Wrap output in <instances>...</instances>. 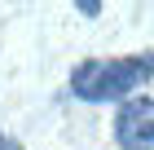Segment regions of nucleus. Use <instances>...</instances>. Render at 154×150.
<instances>
[{
    "mask_svg": "<svg viewBox=\"0 0 154 150\" xmlns=\"http://www.w3.org/2000/svg\"><path fill=\"white\" fill-rule=\"evenodd\" d=\"M154 80V53H128V58H88L71 71V93L79 102H128L141 84Z\"/></svg>",
    "mask_w": 154,
    "mask_h": 150,
    "instance_id": "1",
    "label": "nucleus"
},
{
    "mask_svg": "<svg viewBox=\"0 0 154 150\" xmlns=\"http://www.w3.org/2000/svg\"><path fill=\"white\" fill-rule=\"evenodd\" d=\"M115 146L119 150H154V97H128L115 110Z\"/></svg>",
    "mask_w": 154,
    "mask_h": 150,
    "instance_id": "2",
    "label": "nucleus"
},
{
    "mask_svg": "<svg viewBox=\"0 0 154 150\" xmlns=\"http://www.w3.org/2000/svg\"><path fill=\"white\" fill-rule=\"evenodd\" d=\"M75 9H79L84 18H97V13H101V5H97V0H79V5H75Z\"/></svg>",
    "mask_w": 154,
    "mask_h": 150,
    "instance_id": "3",
    "label": "nucleus"
},
{
    "mask_svg": "<svg viewBox=\"0 0 154 150\" xmlns=\"http://www.w3.org/2000/svg\"><path fill=\"white\" fill-rule=\"evenodd\" d=\"M0 150H22V146H18L13 137H5V132H0Z\"/></svg>",
    "mask_w": 154,
    "mask_h": 150,
    "instance_id": "4",
    "label": "nucleus"
}]
</instances>
